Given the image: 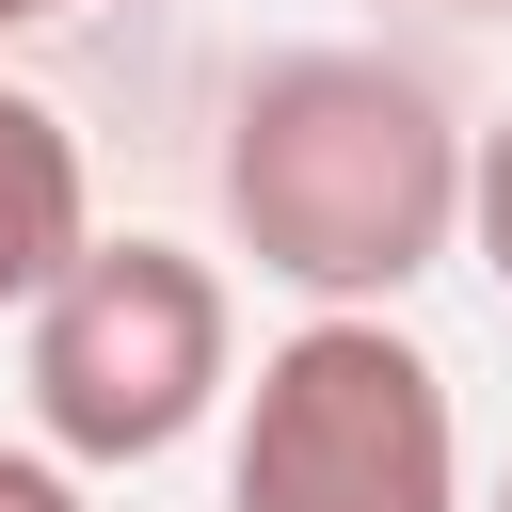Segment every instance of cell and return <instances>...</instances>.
<instances>
[{
    "label": "cell",
    "instance_id": "obj_1",
    "mask_svg": "<svg viewBox=\"0 0 512 512\" xmlns=\"http://www.w3.org/2000/svg\"><path fill=\"white\" fill-rule=\"evenodd\" d=\"M224 240L304 304H400L464 256V112L384 48H272L224 96Z\"/></svg>",
    "mask_w": 512,
    "mask_h": 512
},
{
    "label": "cell",
    "instance_id": "obj_2",
    "mask_svg": "<svg viewBox=\"0 0 512 512\" xmlns=\"http://www.w3.org/2000/svg\"><path fill=\"white\" fill-rule=\"evenodd\" d=\"M224 512H464V416L400 304H304L256 352Z\"/></svg>",
    "mask_w": 512,
    "mask_h": 512
},
{
    "label": "cell",
    "instance_id": "obj_3",
    "mask_svg": "<svg viewBox=\"0 0 512 512\" xmlns=\"http://www.w3.org/2000/svg\"><path fill=\"white\" fill-rule=\"evenodd\" d=\"M16 336H32V448H64V464H160L240 384L224 272L192 240H144V224L128 240H80L16 304Z\"/></svg>",
    "mask_w": 512,
    "mask_h": 512
},
{
    "label": "cell",
    "instance_id": "obj_4",
    "mask_svg": "<svg viewBox=\"0 0 512 512\" xmlns=\"http://www.w3.org/2000/svg\"><path fill=\"white\" fill-rule=\"evenodd\" d=\"M80 240H96V160H80V128H64L32 80H0V320H16Z\"/></svg>",
    "mask_w": 512,
    "mask_h": 512
},
{
    "label": "cell",
    "instance_id": "obj_5",
    "mask_svg": "<svg viewBox=\"0 0 512 512\" xmlns=\"http://www.w3.org/2000/svg\"><path fill=\"white\" fill-rule=\"evenodd\" d=\"M464 256L512 288V112H496V128H464Z\"/></svg>",
    "mask_w": 512,
    "mask_h": 512
},
{
    "label": "cell",
    "instance_id": "obj_6",
    "mask_svg": "<svg viewBox=\"0 0 512 512\" xmlns=\"http://www.w3.org/2000/svg\"><path fill=\"white\" fill-rule=\"evenodd\" d=\"M0 512H96L64 448H0Z\"/></svg>",
    "mask_w": 512,
    "mask_h": 512
},
{
    "label": "cell",
    "instance_id": "obj_7",
    "mask_svg": "<svg viewBox=\"0 0 512 512\" xmlns=\"http://www.w3.org/2000/svg\"><path fill=\"white\" fill-rule=\"evenodd\" d=\"M48 16H64V0H0V48H16V32H48Z\"/></svg>",
    "mask_w": 512,
    "mask_h": 512
},
{
    "label": "cell",
    "instance_id": "obj_8",
    "mask_svg": "<svg viewBox=\"0 0 512 512\" xmlns=\"http://www.w3.org/2000/svg\"><path fill=\"white\" fill-rule=\"evenodd\" d=\"M464 512H512V464H496V496H464Z\"/></svg>",
    "mask_w": 512,
    "mask_h": 512
}]
</instances>
